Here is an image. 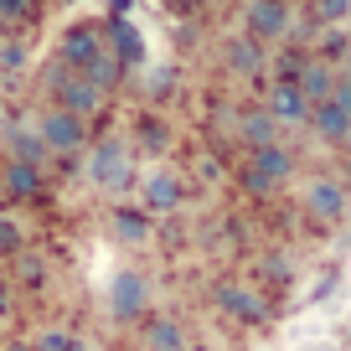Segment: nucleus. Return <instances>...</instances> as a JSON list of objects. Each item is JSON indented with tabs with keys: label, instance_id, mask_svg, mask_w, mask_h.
Returning a JSON list of instances; mask_svg holds the SVG:
<instances>
[{
	"label": "nucleus",
	"instance_id": "nucleus-1",
	"mask_svg": "<svg viewBox=\"0 0 351 351\" xmlns=\"http://www.w3.org/2000/svg\"><path fill=\"white\" fill-rule=\"evenodd\" d=\"M88 155V181L104 191V197H124V191H134V181H140V171H134V150L130 140H119V134H104L99 145H83Z\"/></svg>",
	"mask_w": 351,
	"mask_h": 351
},
{
	"label": "nucleus",
	"instance_id": "nucleus-2",
	"mask_svg": "<svg viewBox=\"0 0 351 351\" xmlns=\"http://www.w3.org/2000/svg\"><path fill=\"white\" fill-rule=\"evenodd\" d=\"M289 176H295V155L285 145H258V150H248L238 181H243L248 197H274V191H285Z\"/></svg>",
	"mask_w": 351,
	"mask_h": 351
},
{
	"label": "nucleus",
	"instance_id": "nucleus-3",
	"mask_svg": "<svg viewBox=\"0 0 351 351\" xmlns=\"http://www.w3.org/2000/svg\"><path fill=\"white\" fill-rule=\"evenodd\" d=\"M47 93H52L57 109L77 114V119H93V114H104V104H109V93H104V88H93L83 73L62 67L57 57H52V67H47Z\"/></svg>",
	"mask_w": 351,
	"mask_h": 351
},
{
	"label": "nucleus",
	"instance_id": "nucleus-4",
	"mask_svg": "<svg viewBox=\"0 0 351 351\" xmlns=\"http://www.w3.org/2000/svg\"><path fill=\"white\" fill-rule=\"evenodd\" d=\"M305 124L315 130V140H320V145H346V140H351V77H346V67H341L336 88H330L326 99L310 104Z\"/></svg>",
	"mask_w": 351,
	"mask_h": 351
},
{
	"label": "nucleus",
	"instance_id": "nucleus-5",
	"mask_svg": "<svg viewBox=\"0 0 351 351\" xmlns=\"http://www.w3.org/2000/svg\"><path fill=\"white\" fill-rule=\"evenodd\" d=\"M150 300H155V279L145 269H119L109 279V315L119 326H134L140 315H150Z\"/></svg>",
	"mask_w": 351,
	"mask_h": 351
},
{
	"label": "nucleus",
	"instance_id": "nucleus-6",
	"mask_svg": "<svg viewBox=\"0 0 351 351\" xmlns=\"http://www.w3.org/2000/svg\"><path fill=\"white\" fill-rule=\"evenodd\" d=\"M36 134H42L52 160H73L88 145V119H77V114H67V109L52 104V109H42V119H36Z\"/></svg>",
	"mask_w": 351,
	"mask_h": 351
},
{
	"label": "nucleus",
	"instance_id": "nucleus-7",
	"mask_svg": "<svg viewBox=\"0 0 351 351\" xmlns=\"http://www.w3.org/2000/svg\"><path fill=\"white\" fill-rule=\"evenodd\" d=\"M212 300H217V310L228 320H238V326H269V320H274V305H269L258 289L232 285V279H222V285L212 289Z\"/></svg>",
	"mask_w": 351,
	"mask_h": 351
},
{
	"label": "nucleus",
	"instance_id": "nucleus-8",
	"mask_svg": "<svg viewBox=\"0 0 351 351\" xmlns=\"http://www.w3.org/2000/svg\"><path fill=\"white\" fill-rule=\"evenodd\" d=\"M140 186V207L150 212V217H171V212H181L186 207V176L181 171H150L145 181H134Z\"/></svg>",
	"mask_w": 351,
	"mask_h": 351
},
{
	"label": "nucleus",
	"instance_id": "nucleus-9",
	"mask_svg": "<svg viewBox=\"0 0 351 351\" xmlns=\"http://www.w3.org/2000/svg\"><path fill=\"white\" fill-rule=\"evenodd\" d=\"M289 0H248L243 5V36H253V42H285L289 32Z\"/></svg>",
	"mask_w": 351,
	"mask_h": 351
},
{
	"label": "nucleus",
	"instance_id": "nucleus-10",
	"mask_svg": "<svg viewBox=\"0 0 351 351\" xmlns=\"http://www.w3.org/2000/svg\"><path fill=\"white\" fill-rule=\"evenodd\" d=\"M305 212L320 222V228H336V222L346 217V186H341L330 171L310 176V186H305Z\"/></svg>",
	"mask_w": 351,
	"mask_h": 351
},
{
	"label": "nucleus",
	"instance_id": "nucleus-11",
	"mask_svg": "<svg viewBox=\"0 0 351 351\" xmlns=\"http://www.w3.org/2000/svg\"><path fill=\"white\" fill-rule=\"evenodd\" d=\"M99 36H104V47H109V52L119 57V67H124V73H130V67H145V62H150V47H145L140 26H130L124 16H109V21L99 26Z\"/></svg>",
	"mask_w": 351,
	"mask_h": 351
},
{
	"label": "nucleus",
	"instance_id": "nucleus-12",
	"mask_svg": "<svg viewBox=\"0 0 351 351\" xmlns=\"http://www.w3.org/2000/svg\"><path fill=\"white\" fill-rule=\"evenodd\" d=\"M140 351H191V330L181 315H140Z\"/></svg>",
	"mask_w": 351,
	"mask_h": 351
},
{
	"label": "nucleus",
	"instance_id": "nucleus-13",
	"mask_svg": "<svg viewBox=\"0 0 351 351\" xmlns=\"http://www.w3.org/2000/svg\"><path fill=\"white\" fill-rule=\"evenodd\" d=\"M0 145H5V155L11 160H26V165H42L47 171V145L42 134H36V119H5V130H0Z\"/></svg>",
	"mask_w": 351,
	"mask_h": 351
},
{
	"label": "nucleus",
	"instance_id": "nucleus-14",
	"mask_svg": "<svg viewBox=\"0 0 351 351\" xmlns=\"http://www.w3.org/2000/svg\"><path fill=\"white\" fill-rule=\"evenodd\" d=\"M104 47V36H99V21H77V26H67L62 32V42H57V62L62 67H73V73H83V62L93 52Z\"/></svg>",
	"mask_w": 351,
	"mask_h": 351
},
{
	"label": "nucleus",
	"instance_id": "nucleus-15",
	"mask_svg": "<svg viewBox=\"0 0 351 351\" xmlns=\"http://www.w3.org/2000/svg\"><path fill=\"white\" fill-rule=\"evenodd\" d=\"M42 191H47L42 165H26V160H5V165H0V197H11V202H36Z\"/></svg>",
	"mask_w": 351,
	"mask_h": 351
},
{
	"label": "nucleus",
	"instance_id": "nucleus-16",
	"mask_svg": "<svg viewBox=\"0 0 351 351\" xmlns=\"http://www.w3.org/2000/svg\"><path fill=\"white\" fill-rule=\"evenodd\" d=\"M279 130H285V124H279L274 114L263 109V104H253V109H238V124H232V134H238L248 150H258V145H279Z\"/></svg>",
	"mask_w": 351,
	"mask_h": 351
},
{
	"label": "nucleus",
	"instance_id": "nucleus-17",
	"mask_svg": "<svg viewBox=\"0 0 351 351\" xmlns=\"http://www.w3.org/2000/svg\"><path fill=\"white\" fill-rule=\"evenodd\" d=\"M222 62H228L232 77H258L263 67H269V47L253 42V36H228V47H222Z\"/></svg>",
	"mask_w": 351,
	"mask_h": 351
},
{
	"label": "nucleus",
	"instance_id": "nucleus-18",
	"mask_svg": "<svg viewBox=\"0 0 351 351\" xmlns=\"http://www.w3.org/2000/svg\"><path fill=\"white\" fill-rule=\"evenodd\" d=\"M109 232L124 243V248H145L155 238V217L145 207H114L109 212Z\"/></svg>",
	"mask_w": 351,
	"mask_h": 351
},
{
	"label": "nucleus",
	"instance_id": "nucleus-19",
	"mask_svg": "<svg viewBox=\"0 0 351 351\" xmlns=\"http://www.w3.org/2000/svg\"><path fill=\"white\" fill-rule=\"evenodd\" d=\"M336 77H341V67H330V62H320L315 52L305 57V62H300V73H295V88L300 93H305V104H320L330 93V88H336Z\"/></svg>",
	"mask_w": 351,
	"mask_h": 351
},
{
	"label": "nucleus",
	"instance_id": "nucleus-20",
	"mask_svg": "<svg viewBox=\"0 0 351 351\" xmlns=\"http://www.w3.org/2000/svg\"><path fill=\"white\" fill-rule=\"evenodd\" d=\"M263 109L274 114L279 124H305L310 104H305V93H300L295 83H269V99H263Z\"/></svg>",
	"mask_w": 351,
	"mask_h": 351
},
{
	"label": "nucleus",
	"instance_id": "nucleus-21",
	"mask_svg": "<svg viewBox=\"0 0 351 351\" xmlns=\"http://www.w3.org/2000/svg\"><path fill=\"white\" fill-rule=\"evenodd\" d=\"M83 77H88L93 88H104V93H114V88L124 83V67H119V57H114L109 47H99V52L83 62Z\"/></svg>",
	"mask_w": 351,
	"mask_h": 351
},
{
	"label": "nucleus",
	"instance_id": "nucleus-22",
	"mask_svg": "<svg viewBox=\"0 0 351 351\" xmlns=\"http://www.w3.org/2000/svg\"><path fill=\"white\" fill-rule=\"evenodd\" d=\"M26 62H32L26 36H21V32H0V73L16 77V73H26Z\"/></svg>",
	"mask_w": 351,
	"mask_h": 351
},
{
	"label": "nucleus",
	"instance_id": "nucleus-23",
	"mask_svg": "<svg viewBox=\"0 0 351 351\" xmlns=\"http://www.w3.org/2000/svg\"><path fill=\"white\" fill-rule=\"evenodd\" d=\"M11 258H16V285H21V289H42L47 285V258H42V253L21 248V253H11Z\"/></svg>",
	"mask_w": 351,
	"mask_h": 351
},
{
	"label": "nucleus",
	"instance_id": "nucleus-24",
	"mask_svg": "<svg viewBox=\"0 0 351 351\" xmlns=\"http://www.w3.org/2000/svg\"><path fill=\"white\" fill-rule=\"evenodd\" d=\"M258 274H263V285H274V289H285L289 279H295V258H289L285 248H274V253H263V263H258Z\"/></svg>",
	"mask_w": 351,
	"mask_h": 351
},
{
	"label": "nucleus",
	"instance_id": "nucleus-25",
	"mask_svg": "<svg viewBox=\"0 0 351 351\" xmlns=\"http://www.w3.org/2000/svg\"><path fill=\"white\" fill-rule=\"evenodd\" d=\"M134 134H140V145H145V150H150V155H160L165 145H171V130H165V124L155 119V114H140V124H134Z\"/></svg>",
	"mask_w": 351,
	"mask_h": 351
},
{
	"label": "nucleus",
	"instance_id": "nucleus-26",
	"mask_svg": "<svg viewBox=\"0 0 351 351\" xmlns=\"http://www.w3.org/2000/svg\"><path fill=\"white\" fill-rule=\"evenodd\" d=\"M26 21H36V0H0V26L21 32Z\"/></svg>",
	"mask_w": 351,
	"mask_h": 351
},
{
	"label": "nucleus",
	"instance_id": "nucleus-27",
	"mask_svg": "<svg viewBox=\"0 0 351 351\" xmlns=\"http://www.w3.org/2000/svg\"><path fill=\"white\" fill-rule=\"evenodd\" d=\"M26 248V232H21V217H5L0 212V258H11V253Z\"/></svg>",
	"mask_w": 351,
	"mask_h": 351
},
{
	"label": "nucleus",
	"instance_id": "nucleus-28",
	"mask_svg": "<svg viewBox=\"0 0 351 351\" xmlns=\"http://www.w3.org/2000/svg\"><path fill=\"white\" fill-rule=\"evenodd\" d=\"M346 11H351V0H315V16L326 26H341V21H346Z\"/></svg>",
	"mask_w": 351,
	"mask_h": 351
},
{
	"label": "nucleus",
	"instance_id": "nucleus-29",
	"mask_svg": "<svg viewBox=\"0 0 351 351\" xmlns=\"http://www.w3.org/2000/svg\"><path fill=\"white\" fill-rule=\"evenodd\" d=\"M171 83H176L171 67H155V73L145 77V93H150V99H165V93H171Z\"/></svg>",
	"mask_w": 351,
	"mask_h": 351
},
{
	"label": "nucleus",
	"instance_id": "nucleus-30",
	"mask_svg": "<svg viewBox=\"0 0 351 351\" xmlns=\"http://www.w3.org/2000/svg\"><path fill=\"white\" fill-rule=\"evenodd\" d=\"M67 341H73V336H67V330H47V336H42V351H62Z\"/></svg>",
	"mask_w": 351,
	"mask_h": 351
},
{
	"label": "nucleus",
	"instance_id": "nucleus-31",
	"mask_svg": "<svg viewBox=\"0 0 351 351\" xmlns=\"http://www.w3.org/2000/svg\"><path fill=\"white\" fill-rule=\"evenodd\" d=\"M11 300H16V289H11V285H5V279H0V320L11 315Z\"/></svg>",
	"mask_w": 351,
	"mask_h": 351
},
{
	"label": "nucleus",
	"instance_id": "nucleus-32",
	"mask_svg": "<svg viewBox=\"0 0 351 351\" xmlns=\"http://www.w3.org/2000/svg\"><path fill=\"white\" fill-rule=\"evenodd\" d=\"M62 351H88V346H83V341H77V336H73V341H67V346H62Z\"/></svg>",
	"mask_w": 351,
	"mask_h": 351
},
{
	"label": "nucleus",
	"instance_id": "nucleus-33",
	"mask_svg": "<svg viewBox=\"0 0 351 351\" xmlns=\"http://www.w3.org/2000/svg\"><path fill=\"white\" fill-rule=\"evenodd\" d=\"M0 130H5V104H0Z\"/></svg>",
	"mask_w": 351,
	"mask_h": 351
},
{
	"label": "nucleus",
	"instance_id": "nucleus-34",
	"mask_svg": "<svg viewBox=\"0 0 351 351\" xmlns=\"http://www.w3.org/2000/svg\"><path fill=\"white\" fill-rule=\"evenodd\" d=\"M67 5H73V0H67Z\"/></svg>",
	"mask_w": 351,
	"mask_h": 351
}]
</instances>
